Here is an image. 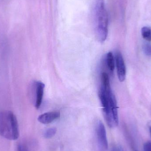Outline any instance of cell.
<instances>
[{"label":"cell","instance_id":"1","mask_svg":"<svg viewBox=\"0 0 151 151\" xmlns=\"http://www.w3.org/2000/svg\"><path fill=\"white\" fill-rule=\"evenodd\" d=\"M92 17L98 40L104 42L108 35V17L104 0H93Z\"/></svg>","mask_w":151,"mask_h":151},{"label":"cell","instance_id":"2","mask_svg":"<svg viewBox=\"0 0 151 151\" xmlns=\"http://www.w3.org/2000/svg\"><path fill=\"white\" fill-rule=\"evenodd\" d=\"M0 135L9 140H16L19 135L17 117L10 111L0 114Z\"/></svg>","mask_w":151,"mask_h":151},{"label":"cell","instance_id":"3","mask_svg":"<svg viewBox=\"0 0 151 151\" xmlns=\"http://www.w3.org/2000/svg\"><path fill=\"white\" fill-rule=\"evenodd\" d=\"M102 105L104 117L107 125L111 128L116 127L119 124V115L117 101L112 91Z\"/></svg>","mask_w":151,"mask_h":151},{"label":"cell","instance_id":"4","mask_svg":"<svg viewBox=\"0 0 151 151\" xmlns=\"http://www.w3.org/2000/svg\"><path fill=\"white\" fill-rule=\"evenodd\" d=\"M98 148L99 151H107L108 144L106 136V130L103 122L99 121L96 127Z\"/></svg>","mask_w":151,"mask_h":151},{"label":"cell","instance_id":"5","mask_svg":"<svg viewBox=\"0 0 151 151\" xmlns=\"http://www.w3.org/2000/svg\"><path fill=\"white\" fill-rule=\"evenodd\" d=\"M115 60L118 78L122 82L126 79L127 71L123 56L119 51H117L115 54Z\"/></svg>","mask_w":151,"mask_h":151},{"label":"cell","instance_id":"6","mask_svg":"<svg viewBox=\"0 0 151 151\" xmlns=\"http://www.w3.org/2000/svg\"><path fill=\"white\" fill-rule=\"evenodd\" d=\"M35 106L36 109H38L40 107L42 103L45 84L42 82L38 81L35 83Z\"/></svg>","mask_w":151,"mask_h":151},{"label":"cell","instance_id":"7","mask_svg":"<svg viewBox=\"0 0 151 151\" xmlns=\"http://www.w3.org/2000/svg\"><path fill=\"white\" fill-rule=\"evenodd\" d=\"M60 112H48L42 114L39 116L38 118L39 122L43 124H48L51 123L54 121L59 119L60 117Z\"/></svg>","mask_w":151,"mask_h":151},{"label":"cell","instance_id":"8","mask_svg":"<svg viewBox=\"0 0 151 151\" xmlns=\"http://www.w3.org/2000/svg\"><path fill=\"white\" fill-rule=\"evenodd\" d=\"M106 63L107 68L110 72L113 73L115 68V59L112 52H108L106 55Z\"/></svg>","mask_w":151,"mask_h":151},{"label":"cell","instance_id":"9","mask_svg":"<svg viewBox=\"0 0 151 151\" xmlns=\"http://www.w3.org/2000/svg\"><path fill=\"white\" fill-rule=\"evenodd\" d=\"M142 35L145 40L148 41H151V29L150 27H143L142 29Z\"/></svg>","mask_w":151,"mask_h":151},{"label":"cell","instance_id":"10","mask_svg":"<svg viewBox=\"0 0 151 151\" xmlns=\"http://www.w3.org/2000/svg\"><path fill=\"white\" fill-rule=\"evenodd\" d=\"M57 129L52 127L48 129L44 133V137L47 139L52 138L56 134Z\"/></svg>","mask_w":151,"mask_h":151},{"label":"cell","instance_id":"11","mask_svg":"<svg viewBox=\"0 0 151 151\" xmlns=\"http://www.w3.org/2000/svg\"><path fill=\"white\" fill-rule=\"evenodd\" d=\"M144 53L148 57H151V45L148 43L145 44L143 47Z\"/></svg>","mask_w":151,"mask_h":151},{"label":"cell","instance_id":"12","mask_svg":"<svg viewBox=\"0 0 151 151\" xmlns=\"http://www.w3.org/2000/svg\"><path fill=\"white\" fill-rule=\"evenodd\" d=\"M17 151H29L28 147L24 144H19L17 147Z\"/></svg>","mask_w":151,"mask_h":151},{"label":"cell","instance_id":"13","mask_svg":"<svg viewBox=\"0 0 151 151\" xmlns=\"http://www.w3.org/2000/svg\"><path fill=\"white\" fill-rule=\"evenodd\" d=\"M143 151H151V142H147L145 143L143 146Z\"/></svg>","mask_w":151,"mask_h":151},{"label":"cell","instance_id":"14","mask_svg":"<svg viewBox=\"0 0 151 151\" xmlns=\"http://www.w3.org/2000/svg\"><path fill=\"white\" fill-rule=\"evenodd\" d=\"M111 151H124L122 147L119 145H115L112 148Z\"/></svg>","mask_w":151,"mask_h":151},{"label":"cell","instance_id":"15","mask_svg":"<svg viewBox=\"0 0 151 151\" xmlns=\"http://www.w3.org/2000/svg\"><path fill=\"white\" fill-rule=\"evenodd\" d=\"M150 133L151 135V127H150Z\"/></svg>","mask_w":151,"mask_h":151}]
</instances>
